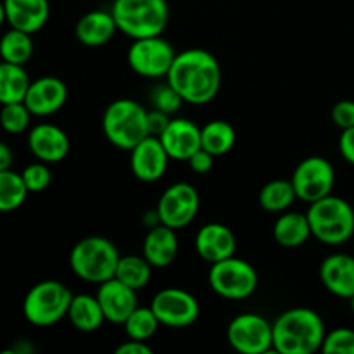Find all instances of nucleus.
<instances>
[{
    "instance_id": "6ab92c4d",
    "label": "nucleus",
    "mask_w": 354,
    "mask_h": 354,
    "mask_svg": "<svg viewBox=\"0 0 354 354\" xmlns=\"http://www.w3.org/2000/svg\"><path fill=\"white\" fill-rule=\"evenodd\" d=\"M235 249H237V239L227 225L207 223L197 232L196 251L199 258L209 265L235 256Z\"/></svg>"
},
{
    "instance_id": "c9c22d12",
    "label": "nucleus",
    "mask_w": 354,
    "mask_h": 354,
    "mask_svg": "<svg viewBox=\"0 0 354 354\" xmlns=\"http://www.w3.org/2000/svg\"><path fill=\"white\" fill-rule=\"evenodd\" d=\"M151 102L154 109L162 111V113L166 114H173L182 107L183 99L178 95V92L166 82L165 85L154 86V90L151 92Z\"/></svg>"
},
{
    "instance_id": "b1692460",
    "label": "nucleus",
    "mask_w": 354,
    "mask_h": 354,
    "mask_svg": "<svg viewBox=\"0 0 354 354\" xmlns=\"http://www.w3.org/2000/svg\"><path fill=\"white\" fill-rule=\"evenodd\" d=\"M273 237L277 244L286 249L301 248L311 237L308 216L297 211H283L273 225Z\"/></svg>"
},
{
    "instance_id": "aec40b11",
    "label": "nucleus",
    "mask_w": 354,
    "mask_h": 354,
    "mask_svg": "<svg viewBox=\"0 0 354 354\" xmlns=\"http://www.w3.org/2000/svg\"><path fill=\"white\" fill-rule=\"evenodd\" d=\"M320 280L330 294L351 299L354 296V256L344 252L327 256L320 266Z\"/></svg>"
},
{
    "instance_id": "1a4fd4ad",
    "label": "nucleus",
    "mask_w": 354,
    "mask_h": 354,
    "mask_svg": "<svg viewBox=\"0 0 354 354\" xmlns=\"http://www.w3.org/2000/svg\"><path fill=\"white\" fill-rule=\"evenodd\" d=\"M176 52L168 40L158 37L137 38L128 48V66L144 78H162L168 75Z\"/></svg>"
},
{
    "instance_id": "dca6fc26",
    "label": "nucleus",
    "mask_w": 354,
    "mask_h": 354,
    "mask_svg": "<svg viewBox=\"0 0 354 354\" xmlns=\"http://www.w3.org/2000/svg\"><path fill=\"white\" fill-rule=\"evenodd\" d=\"M68 100V86L61 78L41 76L30 83L23 102L33 116H50L64 107Z\"/></svg>"
},
{
    "instance_id": "473e14b6",
    "label": "nucleus",
    "mask_w": 354,
    "mask_h": 354,
    "mask_svg": "<svg viewBox=\"0 0 354 354\" xmlns=\"http://www.w3.org/2000/svg\"><path fill=\"white\" fill-rule=\"evenodd\" d=\"M31 116L33 114L30 113V109H28L24 102L3 104L2 109H0V127L7 133H24L28 130V127H30Z\"/></svg>"
},
{
    "instance_id": "20e7f679",
    "label": "nucleus",
    "mask_w": 354,
    "mask_h": 354,
    "mask_svg": "<svg viewBox=\"0 0 354 354\" xmlns=\"http://www.w3.org/2000/svg\"><path fill=\"white\" fill-rule=\"evenodd\" d=\"M120 258V251L109 239L92 235L73 245L69 266L78 279L99 286L116 275Z\"/></svg>"
},
{
    "instance_id": "f704fd0d",
    "label": "nucleus",
    "mask_w": 354,
    "mask_h": 354,
    "mask_svg": "<svg viewBox=\"0 0 354 354\" xmlns=\"http://www.w3.org/2000/svg\"><path fill=\"white\" fill-rule=\"evenodd\" d=\"M322 351L325 354H354V330L342 327L325 334Z\"/></svg>"
},
{
    "instance_id": "7c9ffc66",
    "label": "nucleus",
    "mask_w": 354,
    "mask_h": 354,
    "mask_svg": "<svg viewBox=\"0 0 354 354\" xmlns=\"http://www.w3.org/2000/svg\"><path fill=\"white\" fill-rule=\"evenodd\" d=\"M28 189L21 173L12 169L0 171V213L16 211L24 204L28 197Z\"/></svg>"
},
{
    "instance_id": "f03ea898",
    "label": "nucleus",
    "mask_w": 354,
    "mask_h": 354,
    "mask_svg": "<svg viewBox=\"0 0 354 354\" xmlns=\"http://www.w3.org/2000/svg\"><path fill=\"white\" fill-rule=\"evenodd\" d=\"M273 351L279 354H313L322 351L325 324L311 308H292L273 322Z\"/></svg>"
},
{
    "instance_id": "0eeeda50",
    "label": "nucleus",
    "mask_w": 354,
    "mask_h": 354,
    "mask_svg": "<svg viewBox=\"0 0 354 354\" xmlns=\"http://www.w3.org/2000/svg\"><path fill=\"white\" fill-rule=\"evenodd\" d=\"M75 294L62 282L44 280L28 290L23 301L24 318L35 327H50L68 317Z\"/></svg>"
},
{
    "instance_id": "e433bc0d",
    "label": "nucleus",
    "mask_w": 354,
    "mask_h": 354,
    "mask_svg": "<svg viewBox=\"0 0 354 354\" xmlns=\"http://www.w3.org/2000/svg\"><path fill=\"white\" fill-rule=\"evenodd\" d=\"M330 116L335 127H339L341 130L354 127V100H339L332 107Z\"/></svg>"
},
{
    "instance_id": "f257e3e1",
    "label": "nucleus",
    "mask_w": 354,
    "mask_h": 354,
    "mask_svg": "<svg viewBox=\"0 0 354 354\" xmlns=\"http://www.w3.org/2000/svg\"><path fill=\"white\" fill-rule=\"evenodd\" d=\"M166 82L178 92L183 102L203 106L220 92L221 66L209 50L187 48L176 54Z\"/></svg>"
},
{
    "instance_id": "bb28decb",
    "label": "nucleus",
    "mask_w": 354,
    "mask_h": 354,
    "mask_svg": "<svg viewBox=\"0 0 354 354\" xmlns=\"http://www.w3.org/2000/svg\"><path fill=\"white\" fill-rule=\"evenodd\" d=\"M237 133L235 128L225 120H213L201 128V145L216 158L234 149Z\"/></svg>"
},
{
    "instance_id": "5701e85b",
    "label": "nucleus",
    "mask_w": 354,
    "mask_h": 354,
    "mask_svg": "<svg viewBox=\"0 0 354 354\" xmlns=\"http://www.w3.org/2000/svg\"><path fill=\"white\" fill-rule=\"evenodd\" d=\"M118 24L111 10H90L83 14L75 26L76 40L86 47H100L113 40Z\"/></svg>"
},
{
    "instance_id": "6e6552de",
    "label": "nucleus",
    "mask_w": 354,
    "mask_h": 354,
    "mask_svg": "<svg viewBox=\"0 0 354 354\" xmlns=\"http://www.w3.org/2000/svg\"><path fill=\"white\" fill-rule=\"evenodd\" d=\"M207 280L214 294L228 301H242L254 294L259 279L251 263L230 256L211 265Z\"/></svg>"
},
{
    "instance_id": "7ed1b4c3",
    "label": "nucleus",
    "mask_w": 354,
    "mask_h": 354,
    "mask_svg": "<svg viewBox=\"0 0 354 354\" xmlns=\"http://www.w3.org/2000/svg\"><path fill=\"white\" fill-rule=\"evenodd\" d=\"M111 12L118 30L131 40L158 37L166 30L169 19L166 0H114Z\"/></svg>"
},
{
    "instance_id": "393cba45",
    "label": "nucleus",
    "mask_w": 354,
    "mask_h": 354,
    "mask_svg": "<svg viewBox=\"0 0 354 354\" xmlns=\"http://www.w3.org/2000/svg\"><path fill=\"white\" fill-rule=\"evenodd\" d=\"M68 318L76 330L85 332V334L99 330L100 325L106 322L99 299H97V296H90V294L73 296L68 310Z\"/></svg>"
},
{
    "instance_id": "ddd939ff",
    "label": "nucleus",
    "mask_w": 354,
    "mask_h": 354,
    "mask_svg": "<svg viewBox=\"0 0 354 354\" xmlns=\"http://www.w3.org/2000/svg\"><path fill=\"white\" fill-rule=\"evenodd\" d=\"M152 311L159 324L169 328H185L196 324L201 306L196 296L178 287H168L159 290L151 303Z\"/></svg>"
},
{
    "instance_id": "4c0bfd02",
    "label": "nucleus",
    "mask_w": 354,
    "mask_h": 354,
    "mask_svg": "<svg viewBox=\"0 0 354 354\" xmlns=\"http://www.w3.org/2000/svg\"><path fill=\"white\" fill-rule=\"evenodd\" d=\"M187 162H189L190 169L194 173H197V175H206V173H209L213 169L214 156L211 152H207L206 149L201 147L199 151L190 156V159Z\"/></svg>"
},
{
    "instance_id": "39448f33",
    "label": "nucleus",
    "mask_w": 354,
    "mask_h": 354,
    "mask_svg": "<svg viewBox=\"0 0 354 354\" xmlns=\"http://www.w3.org/2000/svg\"><path fill=\"white\" fill-rule=\"evenodd\" d=\"M306 216L311 235L322 244L341 245L354 235V209L342 197L330 194L311 203Z\"/></svg>"
},
{
    "instance_id": "ea45409f",
    "label": "nucleus",
    "mask_w": 354,
    "mask_h": 354,
    "mask_svg": "<svg viewBox=\"0 0 354 354\" xmlns=\"http://www.w3.org/2000/svg\"><path fill=\"white\" fill-rule=\"evenodd\" d=\"M339 151L349 165H354V127L342 130L339 137Z\"/></svg>"
},
{
    "instance_id": "423d86ee",
    "label": "nucleus",
    "mask_w": 354,
    "mask_h": 354,
    "mask_svg": "<svg viewBox=\"0 0 354 354\" xmlns=\"http://www.w3.org/2000/svg\"><path fill=\"white\" fill-rule=\"evenodd\" d=\"M149 111L133 99H118L107 106L102 116V131L118 149L131 151L138 142L149 137Z\"/></svg>"
},
{
    "instance_id": "f3484780",
    "label": "nucleus",
    "mask_w": 354,
    "mask_h": 354,
    "mask_svg": "<svg viewBox=\"0 0 354 354\" xmlns=\"http://www.w3.org/2000/svg\"><path fill=\"white\" fill-rule=\"evenodd\" d=\"M159 140L165 145L169 159H175V161H189L190 156L203 147L201 128L187 118L169 120L166 130L159 135Z\"/></svg>"
},
{
    "instance_id": "a211bd4d",
    "label": "nucleus",
    "mask_w": 354,
    "mask_h": 354,
    "mask_svg": "<svg viewBox=\"0 0 354 354\" xmlns=\"http://www.w3.org/2000/svg\"><path fill=\"white\" fill-rule=\"evenodd\" d=\"M28 147L31 154L47 165L61 162L69 154V138L62 128L52 123H40L28 133Z\"/></svg>"
},
{
    "instance_id": "72a5a7b5",
    "label": "nucleus",
    "mask_w": 354,
    "mask_h": 354,
    "mask_svg": "<svg viewBox=\"0 0 354 354\" xmlns=\"http://www.w3.org/2000/svg\"><path fill=\"white\" fill-rule=\"evenodd\" d=\"M21 176H23L28 192H33V194L47 190L52 182V173L50 169H48L47 162L44 161L28 165L26 168L23 169V173H21Z\"/></svg>"
},
{
    "instance_id": "a19ab883",
    "label": "nucleus",
    "mask_w": 354,
    "mask_h": 354,
    "mask_svg": "<svg viewBox=\"0 0 354 354\" xmlns=\"http://www.w3.org/2000/svg\"><path fill=\"white\" fill-rule=\"evenodd\" d=\"M116 354H152V348L147 344V341L128 339L127 342L118 346Z\"/></svg>"
},
{
    "instance_id": "c756f323",
    "label": "nucleus",
    "mask_w": 354,
    "mask_h": 354,
    "mask_svg": "<svg viewBox=\"0 0 354 354\" xmlns=\"http://www.w3.org/2000/svg\"><path fill=\"white\" fill-rule=\"evenodd\" d=\"M297 199L290 180H272L259 192V206L268 213H283Z\"/></svg>"
},
{
    "instance_id": "9b49d317",
    "label": "nucleus",
    "mask_w": 354,
    "mask_h": 354,
    "mask_svg": "<svg viewBox=\"0 0 354 354\" xmlns=\"http://www.w3.org/2000/svg\"><path fill=\"white\" fill-rule=\"evenodd\" d=\"M294 190L297 199L311 204L330 196L335 185V171L330 161L322 156L303 159L292 173Z\"/></svg>"
},
{
    "instance_id": "37998d69",
    "label": "nucleus",
    "mask_w": 354,
    "mask_h": 354,
    "mask_svg": "<svg viewBox=\"0 0 354 354\" xmlns=\"http://www.w3.org/2000/svg\"><path fill=\"white\" fill-rule=\"evenodd\" d=\"M7 21V16H6V6H3V0H0V26H2L3 23Z\"/></svg>"
},
{
    "instance_id": "2f4dec72",
    "label": "nucleus",
    "mask_w": 354,
    "mask_h": 354,
    "mask_svg": "<svg viewBox=\"0 0 354 354\" xmlns=\"http://www.w3.org/2000/svg\"><path fill=\"white\" fill-rule=\"evenodd\" d=\"M159 320L154 315L152 308H142L138 306L130 317L124 320L123 327L127 332L128 339H137V341H149L154 337V334L159 328Z\"/></svg>"
},
{
    "instance_id": "c85d7f7f",
    "label": "nucleus",
    "mask_w": 354,
    "mask_h": 354,
    "mask_svg": "<svg viewBox=\"0 0 354 354\" xmlns=\"http://www.w3.org/2000/svg\"><path fill=\"white\" fill-rule=\"evenodd\" d=\"M114 277L138 292V290L147 287V283L151 282L152 265L144 256H121L120 263H118L116 275Z\"/></svg>"
},
{
    "instance_id": "58836bf2",
    "label": "nucleus",
    "mask_w": 354,
    "mask_h": 354,
    "mask_svg": "<svg viewBox=\"0 0 354 354\" xmlns=\"http://www.w3.org/2000/svg\"><path fill=\"white\" fill-rule=\"evenodd\" d=\"M168 123H169V114L162 113V111H159V109H154V107H152V109L147 113L149 135L159 137V135L166 130Z\"/></svg>"
},
{
    "instance_id": "4be33fe9",
    "label": "nucleus",
    "mask_w": 354,
    "mask_h": 354,
    "mask_svg": "<svg viewBox=\"0 0 354 354\" xmlns=\"http://www.w3.org/2000/svg\"><path fill=\"white\" fill-rule=\"evenodd\" d=\"M178 254V237L176 230L159 223L147 232L144 239L142 256L152 265V268H166Z\"/></svg>"
},
{
    "instance_id": "f8f14e48",
    "label": "nucleus",
    "mask_w": 354,
    "mask_h": 354,
    "mask_svg": "<svg viewBox=\"0 0 354 354\" xmlns=\"http://www.w3.org/2000/svg\"><path fill=\"white\" fill-rule=\"evenodd\" d=\"M199 206L201 197L196 187L187 182H178L169 185L162 192L156 213L162 225L173 228V230H180L192 223Z\"/></svg>"
},
{
    "instance_id": "9d476101",
    "label": "nucleus",
    "mask_w": 354,
    "mask_h": 354,
    "mask_svg": "<svg viewBox=\"0 0 354 354\" xmlns=\"http://www.w3.org/2000/svg\"><path fill=\"white\" fill-rule=\"evenodd\" d=\"M227 341L242 354L270 353L273 349V325L261 315H239L228 324Z\"/></svg>"
},
{
    "instance_id": "c03bdc74",
    "label": "nucleus",
    "mask_w": 354,
    "mask_h": 354,
    "mask_svg": "<svg viewBox=\"0 0 354 354\" xmlns=\"http://www.w3.org/2000/svg\"><path fill=\"white\" fill-rule=\"evenodd\" d=\"M349 301H351V310H353V313H354V296Z\"/></svg>"
},
{
    "instance_id": "cd10ccee",
    "label": "nucleus",
    "mask_w": 354,
    "mask_h": 354,
    "mask_svg": "<svg viewBox=\"0 0 354 354\" xmlns=\"http://www.w3.org/2000/svg\"><path fill=\"white\" fill-rule=\"evenodd\" d=\"M35 50L31 35L26 31L10 28L2 38H0V57L6 62L24 66L31 59Z\"/></svg>"
},
{
    "instance_id": "4468645a",
    "label": "nucleus",
    "mask_w": 354,
    "mask_h": 354,
    "mask_svg": "<svg viewBox=\"0 0 354 354\" xmlns=\"http://www.w3.org/2000/svg\"><path fill=\"white\" fill-rule=\"evenodd\" d=\"M169 165V156L159 137L149 135L130 151V166L135 178L152 183L162 178Z\"/></svg>"
},
{
    "instance_id": "412c9836",
    "label": "nucleus",
    "mask_w": 354,
    "mask_h": 354,
    "mask_svg": "<svg viewBox=\"0 0 354 354\" xmlns=\"http://www.w3.org/2000/svg\"><path fill=\"white\" fill-rule=\"evenodd\" d=\"M10 28L33 35L45 26L50 16L48 0H3Z\"/></svg>"
},
{
    "instance_id": "79ce46f5",
    "label": "nucleus",
    "mask_w": 354,
    "mask_h": 354,
    "mask_svg": "<svg viewBox=\"0 0 354 354\" xmlns=\"http://www.w3.org/2000/svg\"><path fill=\"white\" fill-rule=\"evenodd\" d=\"M12 159L14 156L9 145L0 142V171H3V169H10V166H12Z\"/></svg>"
},
{
    "instance_id": "a878e982",
    "label": "nucleus",
    "mask_w": 354,
    "mask_h": 354,
    "mask_svg": "<svg viewBox=\"0 0 354 354\" xmlns=\"http://www.w3.org/2000/svg\"><path fill=\"white\" fill-rule=\"evenodd\" d=\"M30 76L26 69L12 62H0V104L23 102L30 88Z\"/></svg>"
},
{
    "instance_id": "2eb2a0df",
    "label": "nucleus",
    "mask_w": 354,
    "mask_h": 354,
    "mask_svg": "<svg viewBox=\"0 0 354 354\" xmlns=\"http://www.w3.org/2000/svg\"><path fill=\"white\" fill-rule=\"evenodd\" d=\"M95 296L102 308L106 322L111 324L123 325L124 320L138 308L137 290L128 287L116 277L99 283Z\"/></svg>"
}]
</instances>
